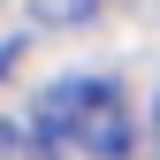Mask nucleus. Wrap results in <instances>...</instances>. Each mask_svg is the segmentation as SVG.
<instances>
[{
	"label": "nucleus",
	"mask_w": 160,
	"mask_h": 160,
	"mask_svg": "<svg viewBox=\"0 0 160 160\" xmlns=\"http://www.w3.org/2000/svg\"><path fill=\"white\" fill-rule=\"evenodd\" d=\"M31 137L46 160H130V99L107 76H61L38 92Z\"/></svg>",
	"instance_id": "obj_1"
},
{
	"label": "nucleus",
	"mask_w": 160,
	"mask_h": 160,
	"mask_svg": "<svg viewBox=\"0 0 160 160\" xmlns=\"http://www.w3.org/2000/svg\"><path fill=\"white\" fill-rule=\"evenodd\" d=\"M0 76H8V53H0Z\"/></svg>",
	"instance_id": "obj_2"
}]
</instances>
